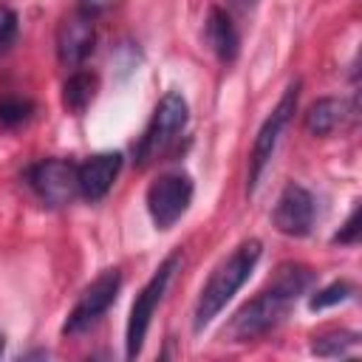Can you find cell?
<instances>
[{"mask_svg": "<svg viewBox=\"0 0 362 362\" xmlns=\"http://www.w3.org/2000/svg\"><path fill=\"white\" fill-rule=\"evenodd\" d=\"M260 240H243L215 272L212 277L206 280V286L201 288L198 294V303H195V314H192V328L195 331H204L221 311L223 305L235 297V291L252 277L257 260H260Z\"/></svg>", "mask_w": 362, "mask_h": 362, "instance_id": "1", "label": "cell"}, {"mask_svg": "<svg viewBox=\"0 0 362 362\" xmlns=\"http://www.w3.org/2000/svg\"><path fill=\"white\" fill-rule=\"evenodd\" d=\"M187 116H189L187 99L178 90H167L161 96V102L156 105L153 119H150V124H147V130H144V136H141V141L136 147V161L139 164H150L153 158H158L161 153H167L170 144L184 130Z\"/></svg>", "mask_w": 362, "mask_h": 362, "instance_id": "2", "label": "cell"}, {"mask_svg": "<svg viewBox=\"0 0 362 362\" xmlns=\"http://www.w3.org/2000/svg\"><path fill=\"white\" fill-rule=\"evenodd\" d=\"M178 266H181V255L175 252V255H170L153 272V277L144 283L141 294L136 297V303L130 308V317H127V334H124V342H127V351L124 354H127V359H136L141 354V345H144L150 320H153V314H156V308H158V303H161V297H164V291H167V286H170V280H173V274H175Z\"/></svg>", "mask_w": 362, "mask_h": 362, "instance_id": "3", "label": "cell"}, {"mask_svg": "<svg viewBox=\"0 0 362 362\" xmlns=\"http://www.w3.org/2000/svg\"><path fill=\"white\" fill-rule=\"evenodd\" d=\"M294 297L283 294L280 288L269 286L266 291H260L255 300H249L229 322V337L235 342H249L255 337H263L266 331H272L274 325L283 322V317L288 314Z\"/></svg>", "mask_w": 362, "mask_h": 362, "instance_id": "4", "label": "cell"}, {"mask_svg": "<svg viewBox=\"0 0 362 362\" xmlns=\"http://www.w3.org/2000/svg\"><path fill=\"white\" fill-rule=\"evenodd\" d=\"M297 99H300V82H291L286 88V93L280 96V102L274 105V110L260 124L257 139H255V147H252V156H249V195L255 192L263 170L269 167V161H272V156L277 150V141H280V136H283L291 113L297 110Z\"/></svg>", "mask_w": 362, "mask_h": 362, "instance_id": "5", "label": "cell"}, {"mask_svg": "<svg viewBox=\"0 0 362 362\" xmlns=\"http://www.w3.org/2000/svg\"><path fill=\"white\" fill-rule=\"evenodd\" d=\"M192 178L187 173H164L147 187V212L158 229L175 226L192 204Z\"/></svg>", "mask_w": 362, "mask_h": 362, "instance_id": "6", "label": "cell"}, {"mask_svg": "<svg viewBox=\"0 0 362 362\" xmlns=\"http://www.w3.org/2000/svg\"><path fill=\"white\" fill-rule=\"evenodd\" d=\"M119 288H122V272L119 269H107L102 272L76 300V305L71 308L65 325H62V334H79L85 328H90L119 297Z\"/></svg>", "mask_w": 362, "mask_h": 362, "instance_id": "7", "label": "cell"}, {"mask_svg": "<svg viewBox=\"0 0 362 362\" xmlns=\"http://www.w3.org/2000/svg\"><path fill=\"white\" fill-rule=\"evenodd\" d=\"M28 184L48 206H65L79 195L76 164L65 158H45L28 170Z\"/></svg>", "mask_w": 362, "mask_h": 362, "instance_id": "8", "label": "cell"}, {"mask_svg": "<svg viewBox=\"0 0 362 362\" xmlns=\"http://www.w3.org/2000/svg\"><path fill=\"white\" fill-rule=\"evenodd\" d=\"M272 221H274L277 232H283L288 238L308 235L314 226V195L300 184H288L274 204Z\"/></svg>", "mask_w": 362, "mask_h": 362, "instance_id": "9", "label": "cell"}, {"mask_svg": "<svg viewBox=\"0 0 362 362\" xmlns=\"http://www.w3.org/2000/svg\"><path fill=\"white\" fill-rule=\"evenodd\" d=\"M96 45V28H93V17L85 14V11H76V14H68L59 28H57V57L62 65L68 68H76L82 65L90 51Z\"/></svg>", "mask_w": 362, "mask_h": 362, "instance_id": "10", "label": "cell"}, {"mask_svg": "<svg viewBox=\"0 0 362 362\" xmlns=\"http://www.w3.org/2000/svg\"><path fill=\"white\" fill-rule=\"evenodd\" d=\"M122 170V153H96L90 156L88 161L76 164V178H79V195L88 198V201H102L116 175Z\"/></svg>", "mask_w": 362, "mask_h": 362, "instance_id": "11", "label": "cell"}, {"mask_svg": "<svg viewBox=\"0 0 362 362\" xmlns=\"http://www.w3.org/2000/svg\"><path fill=\"white\" fill-rule=\"evenodd\" d=\"M204 37H206L209 48L215 51V57H218L223 65H226V62H235L238 48H240V37H238V28H235L232 17H229L221 6H212V8L206 11Z\"/></svg>", "mask_w": 362, "mask_h": 362, "instance_id": "12", "label": "cell"}, {"mask_svg": "<svg viewBox=\"0 0 362 362\" xmlns=\"http://www.w3.org/2000/svg\"><path fill=\"white\" fill-rule=\"evenodd\" d=\"M348 116V102L345 99H337V96H322L317 99L308 113H305V130L311 136H328L334 133Z\"/></svg>", "mask_w": 362, "mask_h": 362, "instance_id": "13", "label": "cell"}, {"mask_svg": "<svg viewBox=\"0 0 362 362\" xmlns=\"http://www.w3.org/2000/svg\"><path fill=\"white\" fill-rule=\"evenodd\" d=\"M96 88H99L96 74H90V71H76V74H71L68 82H65V88H62V102H65V107H68L71 113H82V110L93 102Z\"/></svg>", "mask_w": 362, "mask_h": 362, "instance_id": "14", "label": "cell"}, {"mask_svg": "<svg viewBox=\"0 0 362 362\" xmlns=\"http://www.w3.org/2000/svg\"><path fill=\"white\" fill-rule=\"evenodd\" d=\"M311 283H314V272H311L308 266H303V263H283V266L274 272V280H272L269 286H274V288H280L283 294H288V297L297 300Z\"/></svg>", "mask_w": 362, "mask_h": 362, "instance_id": "15", "label": "cell"}, {"mask_svg": "<svg viewBox=\"0 0 362 362\" xmlns=\"http://www.w3.org/2000/svg\"><path fill=\"white\" fill-rule=\"evenodd\" d=\"M359 345V334L356 331H325L320 337H314L311 351L317 356H345Z\"/></svg>", "mask_w": 362, "mask_h": 362, "instance_id": "16", "label": "cell"}, {"mask_svg": "<svg viewBox=\"0 0 362 362\" xmlns=\"http://www.w3.org/2000/svg\"><path fill=\"white\" fill-rule=\"evenodd\" d=\"M351 294H354V286H351V283H345V280H337V283H331V286L320 288V291L308 300V308H311V311H322V308H328V305L345 303Z\"/></svg>", "mask_w": 362, "mask_h": 362, "instance_id": "17", "label": "cell"}, {"mask_svg": "<svg viewBox=\"0 0 362 362\" xmlns=\"http://www.w3.org/2000/svg\"><path fill=\"white\" fill-rule=\"evenodd\" d=\"M31 116V102L23 99H0V124L3 127H17Z\"/></svg>", "mask_w": 362, "mask_h": 362, "instance_id": "18", "label": "cell"}, {"mask_svg": "<svg viewBox=\"0 0 362 362\" xmlns=\"http://www.w3.org/2000/svg\"><path fill=\"white\" fill-rule=\"evenodd\" d=\"M14 31H17V14L11 8L0 6V48H6L14 40Z\"/></svg>", "mask_w": 362, "mask_h": 362, "instance_id": "19", "label": "cell"}, {"mask_svg": "<svg viewBox=\"0 0 362 362\" xmlns=\"http://www.w3.org/2000/svg\"><path fill=\"white\" fill-rule=\"evenodd\" d=\"M356 235H359V206H354V212L348 215L345 226L334 235V243H356Z\"/></svg>", "mask_w": 362, "mask_h": 362, "instance_id": "20", "label": "cell"}, {"mask_svg": "<svg viewBox=\"0 0 362 362\" xmlns=\"http://www.w3.org/2000/svg\"><path fill=\"white\" fill-rule=\"evenodd\" d=\"M82 3V11L85 14H102V11H107V8H113V6H119L122 0H79Z\"/></svg>", "mask_w": 362, "mask_h": 362, "instance_id": "21", "label": "cell"}, {"mask_svg": "<svg viewBox=\"0 0 362 362\" xmlns=\"http://www.w3.org/2000/svg\"><path fill=\"white\" fill-rule=\"evenodd\" d=\"M226 3H229V6L235 8V11H252L257 0H226Z\"/></svg>", "mask_w": 362, "mask_h": 362, "instance_id": "22", "label": "cell"}, {"mask_svg": "<svg viewBox=\"0 0 362 362\" xmlns=\"http://www.w3.org/2000/svg\"><path fill=\"white\" fill-rule=\"evenodd\" d=\"M3 348H6V337L0 334V354H3Z\"/></svg>", "mask_w": 362, "mask_h": 362, "instance_id": "23", "label": "cell"}]
</instances>
